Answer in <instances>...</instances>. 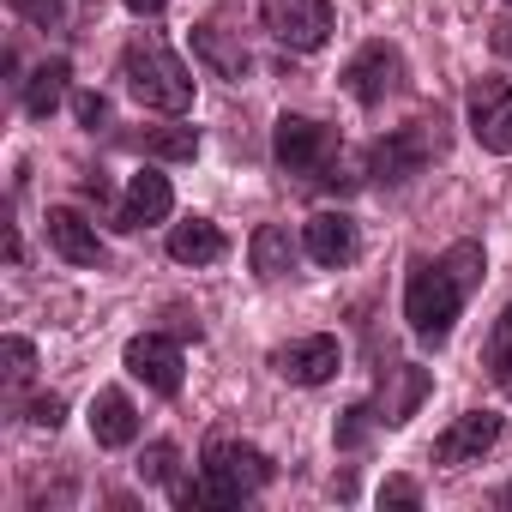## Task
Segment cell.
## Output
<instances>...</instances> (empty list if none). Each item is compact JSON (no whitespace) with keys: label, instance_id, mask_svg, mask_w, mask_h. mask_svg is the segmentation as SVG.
I'll return each instance as SVG.
<instances>
[{"label":"cell","instance_id":"cell-7","mask_svg":"<svg viewBox=\"0 0 512 512\" xmlns=\"http://www.w3.org/2000/svg\"><path fill=\"white\" fill-rule=\"evenodd\" d=\"M428 392H434V374H428V368H416V362H392V368L380 374V392H374L362 410L374 416V428H404V422L422 410Z\"/></svg>","mask_w":512,"mask_h":512},{"label":"cell","instance_id":"cell-10","mask_svg":"<svg viewBox=\"0 0 512 512\" xmlns=\"http://www.w3.org/2000/svg\"><path fill=\"white\" fill-rule=\"evenodd\" d=\"M272 368H278V380H290V386H326V380L344 368V344L326 338V332H314V338L278 344V350H272Z\"/></svg>","mask_w":512,"mask_h":512},{"label":"cell","instance_id":"cell-3","mask_svg":"<svg viewBox=\"0 0 512 512\" xmlns=\"http://www.w3.org/2000/svg\"><path fill=\"white\" fill-rule=\"evenodd\" d=\"M121 85H127V97L139 103V109H151V115H187L193 109V73L169 55V43L163 37H151V31H139L127 49H121Z\"/></svg>","mask_w":512,"mask_h":512},{"label":"cell","instance_id":"cell-6","mask_svg":"<svg viewBox=\"0 0 512 512\" xmlns=\"http://www.w3.org/2000/svg\"><path fill=\"white\" fill-rule=\"evenodd\" d=\"M260 19H266V31H272L284 49H296V55L326 49V37H332V25H338L332 0H260Z\"/></svg>","mask_w":512,"mask_h":512},{"label":"cell","instance_id":"cell-26","mask_svg":"<svg viewBox=\"0 0 512 512\" xmlns=\"http://www.w3.org/2000/svg\"><path fill=\"white\" fill-rule=\"evenodd\" d=\"M73 115H79L85 133H97V127L109 121V97H103V91H73Z\"/></svg>","mask_w":512,"mask_h":512},{"label":"cell","instance_id":"cell-21","mask_svg":"<svg viewBox=\"0 0 512 512\" xmlns=\"http://www.w3.org/2000/svg\"><path fill=\"white\" fill-rule=\"evenodd\" d=\"M127 145L145 151V157H157V163H193L199 157V127H145Z\"/></svg>","mask_w":512,"mask_h":512},{"label":"cell","instance_id":"cell-30","mask_svg":"<svg viewBox=\"0 0 512 512\" xmlns=\"http://www.w3.org/2000/svg\"><path fill=\"white\" fill-rule=\"evenodd\" d=\"M169 7V0H127V13H139V19H157Z\"/></svg>","mask_w":512,"mask_h":512},{"label":"cell","instance_id":"cell-20","mask_svg":"<svg viewBox=\"0 0 512 512\" xmlns=\"http://www.w3.org/2000/svg\"><path fill=\"white\" fill-rule=\"evenodd\" d=\"M67 91H73V61H67V55H49V61L25 79V115H31V121H49V115L67 103Z\"/></svg>","mask_w":512,"mask_h":512},{"label":"cell","instance_id":"cell-13","mask_svg":"<svg viewBox=\"0 0 512 512\" xmlns=\"http://www.w3.org/2000/svg\"><path fill=\"white\" fill-rule=\"evenodd\" d=\"M500 434H506V422L494 416V410H470V416H458L440 440H434V464H482V452H494L500 446Z\"/></svg>","mask_w":512,"mask_h":512},{"label":"cell","instance_id":"cell-19","mask_svg":"<svg viewBox=\"0 0 512 512\" xmlns=\"http://www.w3.org/2000/svg\"><path fill=\"white\" fill-rule=\"evenodd\" d=\"M223 253H229V241H223V229L211 217H181L169 229V260L175 266H217Z\"/></svg>","mask_w":512,"mask_h":512},{"label":"cell","instance_id":"cell-29","mask_svg":"<svg viewBox=\"0 0 512 512\" xmlns=\"http://www.w3.org/2000/svg\"><path fill=\"white\" fill-rule=\"evenodd\" d=\"M79 187H85V199H97V205L109 199V181H103V175H79Z\"/></svg>","mask_w":512,"mask_h":512},{"label":"cell","instance_id":"cell-8","mask_svg":"<svg viewBox=\"0 0 512 512\" xmlns=\"http://www.w3.org/2000/svg\"><path fill=\"white\" fill-rule=\"evenodd\" d=\"M398 79H404V55H398L392 43H362V49L350 55V67H344V91H350L362 109H380V103L398 91Z\"/></svg>","mask_w":512,"mask_h":512},{"label":"cell","instance_id":"cell-16","mask_svg":"<svg viewBox=\"0 0 512 512\" xmlns=\"http://www.w3.org/2000/svg\"><path fill=\"white\" fill-rule=\"evenodd\" d=\"M187 37H193V61H199L211 79H247V73H253V55H247L241 37H229L223 25L205 19V25H193Z\"/></svg>","mask_w":512,"mask_h":512},{"label":"cell","instance_id":"cell-2","mask_svg":"<svg viewBox=\"0 0 512 512\" xmlns=\"http://www.w3.org/2000/svg\"><path fill=\"white\" fill-rule=\"evenodd\" d=\"M272 482V458L247 440H211L205 446V476L199 482H175V506L199 512V506H241L247 494H260Z\"/></svg>","mask_w":512,"mask_h":512},{"label":"cell","instance_id":"cell-33","mask_svg":"<svg viewBox=\"0 0 512 512\" xmlns=\"http://www.w3.org/2000/svg\"><path fill=\"white\" fill-rule=\"evenodd\" d=\"M500 506H506V512H512V482H506V488H500Z\"/></svg>","mask_w":512,"mask_h":512},{"label":"cell","instance_id":"cell-5","mask_svg":"<svg viewBox=\"0 0 512 512\" xmlns=\"http://www.w3.org/2000/svg\"><path fill=\"white\" fill-rule=\"evenodd\" d=\"M440 127V121H434ZM428 121H410V127H398V133H386V139H374L368 145V175L380 181V187H404L410 175H422L428 169V157L440 151V133H434Z\"/></svg>","mask_w":512,"mask_h":512},{"label":"cell","instance_id":"cell-31","mask_svg":"<svg viewBox=\"0 0 512 512\" xmlns=\"http://www.w3.org/2000/svg\"><path fill=\"white\" fill-rule=\"evenodd\" d=\"M494 49L512 61V19H500V25H494Z\"/></svg>","mask_w":512,"mask_h":512},{"label":"cell","instance_id":"cell-27","mask_svg":"<svg viewBox=\"0 0 512 512\" xmlns=\"http://www.w3.org/2000/svg\"><path fill=\"white\" fill-rule=\"evenodd\" d=\"M380 506H422V488L410 476H386L380 482Z\"/></svg>","mask_w":512,"mask_h":512},{"label":"cell","instance_id":"cell-18","mask_svg":"<svg viewBox=\"0 0 512 512\" xmlns=\"http://www.w3.org/2000/svg\"><path fill=\"white\" fill-rule=\"evenodd\" d=\"M296 235H290V223H260L253 229V241H247V266H253V278H266V284H278V278H290L296 272Z\"/></svg>","mask_w":512,"mask_h":512},{"label":"cell","instance_id":"cell-12","mask_svg":"<svg viewBox=\"0 0 512 512\" xmlns=\"http://www.w3.org/2000/svg\"><path fill=\"white\" fill-rule=\"evenodd\" d=\"M302 253H308L314 266H326V272H344L356 253H362L356 217H344V211H314V217L302 223Z\"/></svg>","mask_w":512,"mask_h":512},{"label":"cell","instance_id":"cell-11","mask_svg":"<svg viewBox=\"0 0 512 512\" xmlns=\"http://www.w3.org/2000/svg\"><path fill=\"white\" fill-rule=\"evenodd\" d=\"M127 374L133 380H145L157 398H175L181 392V344L175 338H163V332H139V338H127Z\"/></svg>","mask_w":512,"mask_h":512},{"label":"cell","instance_id":"cell-25","mask_svg":"<svg viewBox=\"0 0 512 512\" xmlns=\"http://www.w3.org/2000/svg\"><path fill=\"white\" fill-rule=\"evenodd\" d=\"M13 13H19L25 25L49 31V25H61V19H67V0H13Z\"/></svg>","mask_w":512,"mask_h":512},{"label":"cell","instance_id":"cell-4","mask_svg":"<svg viewBox=\"0 0 512 512\" xmlns=\"http://www.w3.org/2000/svg\"><path fill=\"white\" fill-rule=\"evenodd\" d=\"M272 151H278V163L290 169V175H308V181H326V187H350V175H344V145H338V133L326 127V121H314V115H278V127H272Z\"/></svg>","mask_w":512,"mask_h":512},{"label":"cell","instance_id":"cell-23","mask_svg":"<svg viewBox=\"0 0 512 512\" xmlns=\"http://www.w3.org/2000/svg\"><path fill=\"white\" fill-rule=\"evenodd\" d=\"M482 362H488L494 380L512 368V302L500 308V320H494V332H488V344H482Z\"/></svg>","mask_w":512,"mask_h":512},{"label":"cell","instance_id":"cell-32","mask_svg":"<svg viewBox=\"0 0 512 512\" xmlns=\"http://www.w3.org/2000/svg\"><path fill=\"white\" fill-rule=\"evenodd\" d=\"M500 392H506V398H512V368H506V374H500Z\"/></svg>","mask_w":512,"mask_h":512},{"label":"cell","instance_id":"cell-15","mask_svg":"<svg viewBox=\"0 0 512 512\" xmlns=\"http://www.w3.org/2000/svg\"><path fill=\"white\" fill-rule=\"evenodd\" d=\"M169 211H175L169 175H163V169H139V175L127 181V199H121V211H115V229H145V223H163Z\"/></svg>","mask_w":512,"mask_h":512},{"label":"cell","instance_id":"cell-28","mask_svg":"<svg viewBox=\"0 0 512 512\" xmlns=\"http://www.w3.org/2000/svg\"><path fill=\"white\" fill-rule=\"evenodd\" d=\"M61 416H67V404H61L55 392L31 398V410H25V422H37V428H61Z\"/></svg>","mask_w":512,"mask_h":512},{"label":"cell","instance_id":"cell-17","mask_svg":"<svg viewBox=\"0 0 512 512\" xmlns=\"http://www.w3.org/2000/svg\"><path fill=\"white\" fill-rule=\"evenodd\" d=\"M91 440L103 446V452H121V446H133L139 440V410H133V398L127 392H97L91 398Z\"/></svg>","mask_w":512,"mask_h":512},{"label":"cell","instance_id":"cell-14","mask_svg":"<svg viewBox=\"0 0 512 512\" xmlns=\"http://www.w3.org/2000/svg\"><path fill=\"white\" fill-rule=\"evenodd\" d=\"M49 247L61 253L67 266H103V235H97V223L85 217V211H73V205H49Z\"/></svg>","mask_w":512,"mask_h":512},{"label":"cell","instance_id":"cell-22","mask_svg":"<svg viewBox=\"0 0 512 512\" xmlns=\"http://www.w3.org/2000/svg\"><path fill=\"white\" fill-rule=\"evenodd\" d=\"M175 464H181L175 440H151V446L139 452V482H169V488H175Z\"/></svg>","mask_w":512,"mask_h":512},{"label":"cell","instance_id":"cell-9","mask_svg":"<svg viewBox=\"0 0 512 512\" xmlns=\"http://www.w3.org/2000/svg\"><path fill=\"white\" fill-rule=\"evenodd\" d=\"M464 109H470L476 145L494 151V157H512V85L506 79H476Z\"/></svg>","mask_w":512,"mask_h":512},{"label":"cell","instance_id":"cell-24","mask_svg":"<svg viewBox=\"0 0 512 512\" xmlns=\"http://www.w3.org/2000/svg\"><path fill=\"white\" fill-rule=\"evenodd\" d=\"M31 368H37V344L31 338H7V344H0V374H7V386H25Z\"/></svg>","mask_w":512,"mask_h":512},{"label":"cell","instance_id":"cell-1","mask_svg":"<svg viewBox=\"0 0 512 512\" xmlns=\"http://www.w3.org/2000/svg\"><path fill=\"white\" fill-rule=\"evenodd\" d=\"M476 278H482V247L476 241H452L440 260H416L410 266V278H404V320H410V332L428 350H440L452 338L458 308L476 290Z\"/></svg>","mask_w":512,"mask_h":512}]
</instances>
